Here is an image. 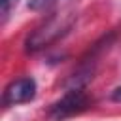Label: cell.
I'll return each instance as SVG.
<instances>
[{
    "label": "cell",
    "mask_w": 121,
    "mask_h": 121,
    "mask_svg": "<svg viewBox=\"0 0 121 121\" xmlns=\"http://www.w3.org/2000/svg\"><path fill=\"white\" fill-rule=\"evenodd\" d=\"M72 25V15L70 13H55L47 19L45 25H42L40 28L34 30V34L28 38V49L36 51L42 49L43 45H47L49 42L57 40L59 36H62Z\"/></svg>",
    "instance_id": "6da1fadb"
},
{
    "label": "cell",
    "mask_w": 121,
    "mask_h": 121,
    "mask_svg": "<svg viewBox=\"0 0 121 121\" xmlns=\"http://www.w3.org/2000/svg\"><path fill=\"white\" fill-rule=\"evenodd\" d=\"M91 104L89 96L81 91V89H70L59 102L53 104L51 108V117L53 119H64L70 115H76L83 110H87Z\"/></svg>",
    "instance_id": "7a4b0ae2"
},
{
    "label": "cell",
    "mask_w": 121,
    "mask_h": 121,
    "mask_svg": "<svg viewBox=\"0 0 121 121\" xmlns=\"http://www.w3.org/2000/svg\"><path fill=\"white\" fill-rule=\"evenodd\" d=\"M36 96V81L32 78H21L11 81L4 91V104L15 106L23 102H30Z\"/></svg>",
    "instance_id": "3957f363"
},
{
    "label": "cell",
    "mask_w": 121,
    "mask_h": 121,
    "mask_svg": "<svg viewBox=\"0 0 121 121\" xmlns=\"http://www.w3.org/2000/svg\"><path fill=\"white\" fill-rule=\"evenodd\" d=\"M17 2L19 0H0V11H2V15H4V19L9 15V11L17 6Z\"/></svg>",
    "instance_id": "277c9868"
},
{
    "label": "cell",
    "mask_w": 121,
    "mask_h": 121,
    "mask_svg": "<svg viewBox=\"0 0 121 121\" xmlns=\"http://www.w3.org/2000/svg\"><path fill=\"white\" fill-rule=\"evenodd\" d=\"M112 100H115V102H121V85L112 93Z\"/></svg>",
    "instance_id": "5b68a950"
}]
</instances>
